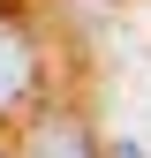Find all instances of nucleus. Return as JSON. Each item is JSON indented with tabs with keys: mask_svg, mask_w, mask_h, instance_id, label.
Masks as SVG:
<instances>
[{
	"mask_svg": "<svg viewBox=\"0 0 151 158\" xmlns=\"http://www.w3.org/2000/svg\"><path fill=\"white\" fill-rule=\"evenodd\" d=\"M23 83H30V53L15 45V38H0V106H15Z\"/></svg>",
	"mask_w": 151,
	"mask_h": 158,
	"instance_id": "1",
	"label": "nucleus"
},
{
	"mask_svg": "<svg viewBox=\"0 0 151 158\" xmlns=\"http://www.w3.org/2000/svg\"><path fill=\"white\" fill-rule=\"evenodd\" d=\"M30 158H91V135L61 121V128H45V135H38V151H30Z\"/></svg>",
	"mask_w": 151,
	"mask_h": 158,
	"instance_id": "2",
	"label": "nucleus"
}]
</instances>
